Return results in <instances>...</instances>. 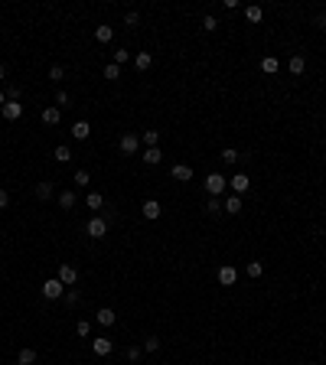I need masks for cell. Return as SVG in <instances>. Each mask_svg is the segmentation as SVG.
Segmentation results:
<instances>
[{
  "label": "cell",
  "instance_id": "6da1fadb",
  "mask_svg": "<svg viewBox=\"0 0 326 365\" xmlns=\"http://www.w3.org/2000/svg\"><path fill=\"white\" fill-rule=\"evenodd\" d=\"M202 186H206V193L212 196V199H218V196L225 193L228 180H225V176H222V173H209V176H206V182H202Z\"/></svg>",
  "mask_w": 326,
  "mask_h": 365
},
{
  "label": "cell",
  "instance_id": "7a4b0ae2",
  "mask_svg": "<svg viewBox=\"0 0 326 365\" xmlns=\"http://www.w3.org/2000/svg\"><path fill=\"white\" fill-rule=\"evenodd\" d=\"M62 293H65V284L59 277H53V280H46V284H43V297H46V300H59Z\"/></svg>",
  "mask_w": 326,
  "mask_h": 365
},
{
  "label": "cell",
  "instance_id": "3957f363",
  "mask_svg": "<svg viewBox=\"0 0 326 365\" xmlns=\"http://www.w3.org/2000/svg\"><path fill=\"white\" fill-rule=\"evenodd\" d=\"M85 232H88V238H105V232H108V219H105V215L91 219V222L85 225Z\"/></svg>",
  "mask_w": 326,
  "mask_h": 365
},
{
  "label": "cell",
  "instance_id": "277c9868",
  "mask_svg": "<svg viewBox=\"0 0 326 365\" xmlns=\"http://www.w3.org/2000/svg\"><path fill=\"white\" fill-rule=\"evenodd\" d=\"M228 186H232V196H245L248 193V186H251V180L245 176V173H235V176L228 180Z\"/></svg>",
  "mask_w": 326,
  "mask_h": 365
},
{
  "label": "cell",
  "instance_id": "5b68a950",
  "mask_svg": "<svg viewBox=\"0 0 326 365\" xmlns=\"http://www.w3.org/2000/svg\"><path fill=\"white\" fill-rule=\"evenodd\" d=\"M0 114H3V121H20L23 118V105L20 101H7V105L0 108Z\"/></svg>",
  "mask_w": 326,
  "mask_h": 365
},
{
  "label": "cell",
  "instance_id": "8992f818",
  "mask_svg": "<svg viewBox=\"0 0 326 365\" xmlns=\"http://www.w3.org/2000/svg\"><path fill=\"white\" fill-rule=\"evenodd\" d=\"M59 280H62L65 287H72L78 280V271H75V264H59Z\"/></svg>",
  "mask_w": 326,
  "mask_h": 365
},
{
  "label": "cell",
  "instance_id": "52a82bcc",
  "mask_svg": "<svg viewBox=\"0 0 326 365\" xmlns=\"http://www.w3.org/2000/svg\"><path fill=\"white\" fill-rule=\"evenodd\" d=\"M141 147V134H124L121 137V153H137Z\"/></svg>",
  "mask_w": 326,
  "mask_h": 365
},
{
  "label": "cell",
  "instance_id": "ba28073f",
  "mask_svg": "<svg viewBox=\"0 0 326 365\" xmlns=\"http://www.w3.org/2000/svg\"><path fill=\"white\" fill-rule=\"evenodd\" d=\"M235 277H238V271L232 268V264L218 268V284H222V287H232V284H235Z\"/></svg>",
  "mask_w": 326,
  "mask_h": 365
},
{
  "label": "cell",
  "instance_id": "9c48e42d",
  "mask_svg": "<svg viewBox=\"0 0 326 365\" xmlns=\"http://www.w3.org/2000/svg\"><path fill=\"white\" fill-rule=\"evenodd\" d=\"M173 180H176V182H189V180H193V166L176 163V166H173Z\"/></svg>",
  "mask_w": 326,
  "mask_h": 365
},
{
  "label": "cell",
  "instance_id": "30bf717a",
  "mask_svg": "<svg viewBox=\"0 0 326 365\" xmlns=\"http://www.w3.org/2000/svg\"><path fill=\"white\" fill-rule=\"evenodd\" d=\"M88 134H91V124H88V121H75V124H72V137L75 140H88Z\"/></svg>",
  "mask_w": 326,
  "mask_h": 365
},
{
  "label": "cell",
  "instance_id": "8fae6325",
  "mask_svg": "<svg viewBox=\"0 0 326 365\" xmlns=\"http://www.w3.org/2000/svg\"><path fill=\"white\" fill-rule=\"evenodd\" d=\"M91 349H95V355H111L114 343H111L108 336H101V339H95V343H91Z\"/></svg>",
  "mask_w": 326,
  "mask_h": 365
},
{
  "label": "cell",
  "instance_id": "7c38bea8",
  "mask_svg": "<svg viewBox=\"0 0 326 365\" xmlns=\"http://www.w3.org/2000/svg\"><path fill=\"white\" fill-rule=\"evenodd\" d=\"M114 320H118V313H111L108 307L95 313V323H98V326H114Z\"/></svg>",
  "mask_w": 326,
  "mask_h": 365
},
{
  "label": "cell",
  "instance_id": "4fadbf2b",
  "mask_svg": "<svg viewBox=\"0 0 326 365\" xmlns=\"http://www.w3.org/2000/svg\"><path fill=\"white\" fill-rule=\"evenodd\" d=\"M150 65H153V55L150 53H137V55H134V69H137V72H147Z\"/></svg>",
  "mask_w": 326,
  "mask_h": 365
},
{
  "label": "cell",
  "instance_id": "5bb4252c",
  "mask_svg": "<svg viewBox=\"0 0 326 365\" xmlns=\"http://www.w3.org/2000/svg\"><path fill=\"white\" fill-rule=\"evenodd\" d=\"M287 69H290V75H304L307 59H304V55H290V62H287Z\"/></svg>",
  "mask_w": 326,
  "mask_h": 365
},
{
  "label": "cell",
  "instance_id": "9a60e30c",
  "mask_svg": "<svg viewBox=\"0 0 326 365\" xmlns=\"http://www.w3.org/2000/svg\"><path fill=\"white\" fill-rule=\"evenodd\" d=\"M59 121H62V108H46L43 111V124H59Z\"/></svg>",
  "mask_w": 326,
  "mask_h": 365
},
{
  "label": "cell",
  "instance_id": "2e32d148",
  "mask_svg": "<svg viewBox=\"0 0 326 365\" xmlns=\"http://www.w3.org/2000/svg\"><path fill=\"white\" fill-rule=\"evenodd\" d=\"M222 212L238 215V212H241V196H228V199H225V205H222Z\"/></svg>",
  "mask_w": 326,
  "mask_h": 365
},
{
  "label": "cell",
  "instance_id": "e0dca14e",
  "mask_svg": "<svg viewBox=\"0 0 326 365\" xmlns=\"http://www.w3.org/2000/svg\"><path fill=\"white\" fill-rule=\"evenodd\" d=\"M160 160H163L160 147H147V150H144V163H147V166H157Z\"/></svg>",
  "mask_w": 326,
  "mask_h": 365
},
{
  "label": "cell",
  "instance_id": "ac0fdd59",
  "mask_svg": "<svg viewBox=\"0 0 326 365\" xmlns=\"http://www.w3.org/2000/svg\"><path fill=\"white\" fill-rule=\"evenodd\" d=\"M160 212H163V205L157 202V199H147V202H144V215H147V219H160Z\"/></svg>",
  "mask_w": 326,
  "mask_h": 365
},
{
  "label": "cell",
  "instance_id": "d6986e66",
  "mask_svg": "<svg viewBox=\"0 0 326 365\" xmlns=\"http://www.w3.org/2000/svg\"><path fill=\"white\" fill-rule=\"evenodd\" d=\"M277 69H281V62H277L274 55H264V59H261V72H264V75H274Z\"/></svg>",
  "mask_w": 326,
  "mask_h": 365
},
{
  "label": "cell",
  "instance_id": "ffe728a7",
  "mask_svg": "<svg viewBox=\"0 0 326 365\" xmlns=\"http://www.w3.org/2000/svg\"><path fill=\"white\" fill-rule=\"evenodd\" d=\"M53 193H55V186H53L49 180L36 182V196H39V199H53Z\"/></svg>",
  "mask_w": 326,
  "mask_h": 365
},
{
  "label": "cell",
  "instance_id": "44dd1931",
  "mask_svg": "<svg viewBox=\"0 0 326 365\" xmlns=\"http://www.w3.org/2000/svg\"><path fill=\"white\" fill-rule=\"evenodd\" d=\"M95 39H98V43H111V39H114V26H98Z\"/></svg>",
  "mask_w": 326,
  "mask_h": 365
},
{
  "label": "cell",
  "instance_id": "7402d4cb",
  "mask_svg": "<svg viewBox=\"0 0 326 365\" xmlns=\"http://www.w3.org/2000/svg\"><path fill=\"white\" fill-rule=\"evenodd\" d=\"M141 144H147V147H157V144H160V130H144V134H141Z\"/></svg>",
  "mask_w": 326,
  "mask_h": 365
},
{
  "label": "cell",
  "instance_id": "603a6c76",
  "mask_svg": "<svg viewBox=\"0 0 326 365\" xmlns=\"http://www.w3.org/2000/svg\"><path fill=\"white\" fill-rule=\"evenodd\" d=\"M59 205H62V209H72V205H75V193H72V189H62V193H59Z\"/></svg>",
  "mask_w": 326,
  "mask_h": 365
},
{
  "label": "cell",
  "instance_id": "cb8c5ba5",
  "mask_svg": "<svg viewBox=\"0 0 326 365\" xmlns=\"http://www.w3.org/2000/svg\"><path fill=\"white\" fill-rule=\"evenodd\" d=\"M17 362H20V365H33V362H36V349H20Z\"/></svg>",
  "mask_w": 326,
  "mask_h": 365
},
{
  "label": "cell",
  "instance_id": "d4e9b609",
  "mask_svg": "<svg viewBox=\"0 0 326 365\" xmlns=\"http://www.w3.org/2000/svg\"><path fill=\"white\" fill-rule=\"evenodd\" d=\"M53 157H55V160H59V163H69V160H72V150H69V147H65V144H59V147H55V153H53Z\"/></svg>",
  "mask_w": 326,
  "mask_h": 365
},
{
  "label": "cell",
  "instance_id": "484cf974",
  "mask_svg": "<svg viewBox=\"0 0 326 365\" xmlns=\"http://www.w3.org/2000/svg\"><path fill=\"white\" fill-rule=\"evenodd\" d=\"M241 160V153L235 150V147H225V150H222V163H238Z\"/></svg>",
  "mask_w": 326,
  "mask_h": 365
},
{
  "label": "cell",
  "instance_id": "4316f807",
  "mask_svg": "<svg viewBox=\"0 0 326 365\" xmlns=\"http://www.w3.org/2000/svg\"><path fill=\"white\" fill-rule=\"evenodd\" d=\"M85 205H88V209H101V205H105V199H101V193H88V196H85Z\"/></svg>",
  "mask_w": 326,
  "mask_h": 365
},
{
  "label": "cell",
  "instance_id": "83f0119b",
  "mask_svg": "<svg viewBox=\"0 0 326 365\" xmlns=\"http://www.w3.org/2000/svg\"><path fill=\"white\" fill-rule=\"evenodd\" d=\"M264 274V264L261 261H248V277H261Z\"/></svg>",
  "mask_w": 326,
  "mask_h": 365
},
{
  "label": "cell",
  "instance_id": "f1b7e54d",
  "mask_svg": "<svg viewBox=\"0 0 326 365\" xmlns=\"http://www.w3.org/2000/svg\"><path fill=\"white\" fill-rule=\"evenodd\" d=\"M75 333L82 336V339H88V333H91V323H88V320H78V323H75Z\"/></svg>",
  "mask_w": 326,
  "mask_h": 365
},
{
  "label": "cell",
  "instance_id": "f546056e",
  "mask_svg": "<svg viewBox=\"0 0 326 365\" xmlns=\"http://www.w3.org/2000/svg\"><path fill=\"white\" fill-rule=\"evenodd\" d=\"M105 78H111V82H114V78H121V65L108 62V65H105Z\"/></svg>",
  "mask_w": 326,
  "mask_h": 365
},
{
  "label": "cell",
  "instance_id": "4dcf8cb0",
  "mask_svg": "<svg viewBox=\"0 0 326 365\" xmlns=\"http://www.w3.org/2000/svg\"><path fill=\"white\" fill-rule=\"evenodd\" d=\"M72 180H75V186H88V182H91V176H88V170H75V176H72Z\"/></svg>",
  "mask_w": 326,
  "mask_h": 365
},
{
  "label": "cell",
  "instance_id": "1f68e13d",
  "mask_svg": "<svg viewBox=\"0 0 326 365\" xmlns=\"http://www.w3.org/2000/svg\"><path fill=\"white\" fill-rule=\"evenodd\" d=\"M144 349H147V352H157V349H160V339H157V336H147V339H144Z\"/></svg>",
  "mask_w": 326,
  "mask_h": 365
},
{
  "label": "cell",
  "instance_id": "d6a6232c",
  "mask_svg": "<svg viewBox=\"0 0 326 365\" xmlns=\"http://www.w3.org/2000/svg\"><path fill=\"white\" fill-rule=\"evenodd\" d=\"M49 78H53V82H62V78H65V69H62V65H53V69H49Z\"/></svg>",
  "mask_w": 326,
  "mask_h": 365
},
{
  "label": "cell",
  "instance_id": "836d02e7",
  "mask_svg": "<svg viewBox=\"0 0 326 365\" xmlns=\"http://www.w3.org/2000/svg\"><path fill=\"white\" fill-rule=\"evenodd\" d=\"M3 95H7V101H20V85H7Z\"/></svg>",
  "mask_w": 326,
  "mask_h": 365
},
{
  "label": "cell",
  "instance_id": "e575fe53",
  "mask_svg": "<svg viewBox=\"0 0 326 365\" xmlns=\"http://www.w3.org/2000/svg\"><path fill=\"white\" fill-rule=\"evenodd\" d=\"M245 17H248V23H258V20H261V7H248V10H245Z\"/></svg>",
  "mask_w": 326,
  "mask_h": 365
},
{
  "label": "cell",
  "instance_id": "d590c367",
  "mask_svg": "<svg viewBox=\"0 0 326 365\" xmlns=\"http://www.w3.org/2000/svg\"><path fill=\"white\" fill-rule=\"evenodd\" d=\"M127 59H130V53H127V49H118V53H114V65H124Z\"/></svg>",
  "mask_w": 326,
  "mask_h": 365
},
{
  "label": "cell",
  "instance_id": "8d00e7d4",
  "mask_svg": "<svg viewBox=\"0 0 326 365\" xmlns=\"http://www.w3.org/2000/svg\"><path fill=\"white\" fill-rule=\"evenodd\" d=\"M78 300H82V293H78V290H69V293H65V303H69V307H75Z\"/></svg>",
  "mask_w": 326,
  "mask_h": 365
},
{
  "label": "cell",
  "instance_id": "74e56055",
  "mask_svg": "<svg viewBox=\"0 0 326 365\" xmlns=\"http://www.w3.org/2000/svg\"><path fill=\"white\" fill-rule=\"evenodd\" d=\"M137 20H141V17H137V10H127V13H124V23H127V26H137Z\"/></svg>",
  "mask_w": 326,
  "mask_h": 365
},
{
  "label": "cell",
  "instance_id": "f35d334b",
  "mask_svg": "<svg viewBox=\"0 0 326 365\" xmlns=\"http://www.w3.org/2000/svg\"><path fill=\"white\" fill-rule=\"evenodd\" d=\"M216 26H218L216 17H206V20H202V30H206V33H216Z\"/></svg>",
  "mask_w": 326,
  "mask_h": 365
},
{
  "label": "cell",
  "instance_id": "ab89813d",
  "mask_svg": "<svg viewBox=\"0 0 326 365\" xmlns=\"http://www.w3.org/2000/svg\"><path fill=\"white\" fill-rule=\"evenodd\" d=\"M55 105H59V108L69 105V91H62V88H59V91H55Z\"/></svg>",
  "mask_w": 326,
  "mask_h": 365
},
{
  "label": "cell",
  "instance_id": "60d3db41",
  "mask_svg": "<svg viewBox=\"0 0 326 365\" xmlns=\"http://www.w3.org/2000/svg\"><path fill=\"white\" fill-rule=\"evenodd\" d=\"M127 359H130V362H137V359H141V346H130V349H127Z\"/></svg>",
  "mask_w": 326,
  "mask_h": 365
},
{
  "label": "cell",
  "instance_id": "b9f144b4",
  "mask_svg": "<svg viewBox=\"0 0 326 365\" xmlns=\"http://www.w3.org/2000/svg\"><path fill=\"white\" fill-rule=\"evenodd\" d=\"M206 209H209L212 215H216V212H222V202H218V199H209V205H206Z\"/></svg>",
  "mask_w": 326,
  "mask_h": 365
},
{
  "label": "cell",
  "instance_id": "7bdbcfd3",
  "mask_svg": "<svg viewBox=\"0 0 326 365\" xmlns=\"http://www.w3.org/2000/svg\"><path fill=\"white\" fill-rule=\"evenodd\" d=\"M7 202H10V196H7V189L0 186V209H7Z\"/></svg>",
  "mask_w": 326,
  "mask_h": 365
},
{
  "label": "cell",
  "instance_id": "ee69618b",
  "mask_svg": "<svg viewBox=\"0 0 326 365\" xmlns=\"http://www.w3.org/2000/svg\"><path fill=\"white\" fill-rule=\"evenodd\" d=\"M316 26H320V30H326V13H320V17H316Z\"/></svg>",
  "mask_w": 326,
  "mask_h": 365
},
{
  "label": "cell",
  "instance_id": "f6af8a7d",
  "mask_svg": "<svg viewBox=\"0 0 326 365\" xmlns=\"http://www.w3.org/2000/svg\"><path fill=\"white\" fill-rule=\"evenodd\" d=\"M3 105H7V95H3V91H0V108H3Z\"/></svg>",
  "mask_w": 326,
  "mask_h": 365
},
{
  "label": "cell",
  "instance_id": "bcb514c9",
  "mask_svg": "<svg viewBox=\"0 0 326 365\" xmlns=\"http://www.w3.org/2000/svg\"><path fill=\"white\" fill-rule=\"evenodd\" d=\"M3 75H7V69H3V65H0V78H3Z\"/></svg>",
  "mask_w": 326,
  "mask_h": 365
}]
</instances>
